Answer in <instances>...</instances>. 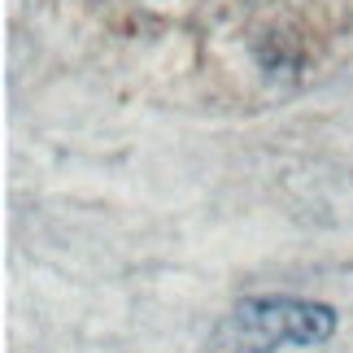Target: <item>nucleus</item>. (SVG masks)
<instances>
[{
    "label": "nucleus",
    "instance_id": "1",
    "mask_svg": "<svg viewBox=\"0 0 353 353\" xmlns=\"http://www.w3.org/2000/svg\"><path fill=\"white\" fill-rule=\"evenodd\" d=\"M336 332V314L319 301L257 296L240 301L219 327L205 353H275L279 345H323Z\"/></svg>",
    "mask_w": 353,
    "mask_h": 353
}]
</instances>
